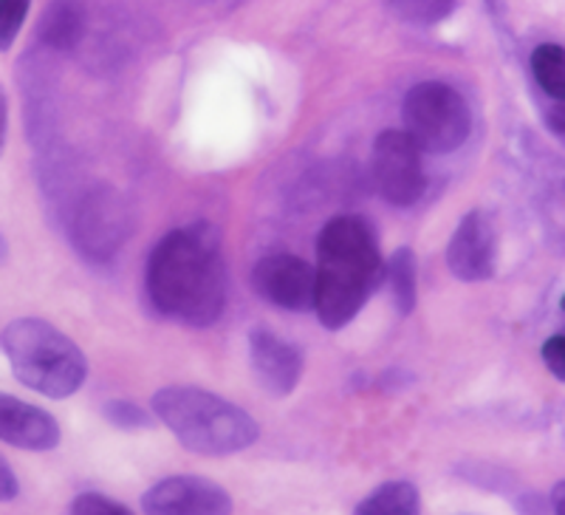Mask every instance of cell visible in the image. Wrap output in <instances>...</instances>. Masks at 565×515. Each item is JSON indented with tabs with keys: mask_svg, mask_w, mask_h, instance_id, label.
Listing matches in <instances>:
<instances>
[{
	"mask_svg": "<svg viewBox=\"0 0 565 515\" xmlns=\"http://www.w3.org/2000/svg\"><path fill=\"white\" fill-rule=\"evenodd\" d=\"M148 515H230L232 498L204 476H173L150 487L141 498Z\"/></svg>",
	"mask_w": 565,
	"mask_h": 515,
	"instance_id": "9",
	"label": "cell"
},
{
	"mask_svg": "<svg viewBox=\"0 0 565 515\" xmlns=\"http://www.w3.org/2000/svg\"><path fill=\"white\" fill-rule=\"evenodd\" d=\"M552 509L554 515H565V482H559L552 493Z\"/></svg>",
	"mask_w": 565,
	"mask_h": 515,
	"instance_id": "24",
	"label": "cell"
},
{
	"mask_svg": "<svg viewBox=\"0 0 565 515\" xmlns=\"http://www.w3.org/2000/svg\"><path fill=\"white\" fill-rule=\"evenodd\" d=\"M105 417L122 428H148L150 425L148 413L141 411L139 406H134V402H108V406H105Z\"/></svg>",
	"mask_w": 565,
	"mask_h": 515,
	"instance_id": "20",
	"label": "cell"
},
{
	"mask_svg": "<svg viewBox=\"0 0 565 515\" xmlns=\"http://www.w3.org/2000/svg\"><path fill=\"white\" fill-rule=\"evenodd\" d=\"M0 343H3L14 377L52 400H65L71 393H77L88 377V362L77 343L54 329L52 323L38 320V317L14 320L3 329Z\"/></svg>",
	"mask_w": 565,
	"mask_h": 515,
	"instance_id": "4",
	"label": "cell"
},
{
	"mask_svg": "<svg viewBox=\"0 0 565 515\" xmlns=\"http://www.w3.org/2000/svg\"><path fill=\"white\" fill-rule=\"evenodd\" d=\"M543 362L559 382H565V335H554L543 343Z\"/></svg>",
	"mask_w": 565,
	"mask_h": 515,
	"instance_id": "21",
	"label": "cell"
},
{
	"mask_svg": "<svg viewBox=\"0 0 565 515\" xmlns=\"http://www.w3.org/2000/svg\"><path fill=\"white\" fill-rule=\"evenodd\" d=\"M532 74L548 97L565 103V49L554 43L537 45L532 52Z\"/></svg>",
	"mask_w": 565,
	"mask_h": 515,
	"instance_id": "15",
	"label": "cell"
},
{
	"mask_svg": "<svg viewBox=\"0 0 565 515\" xmlns=\"http://www.w3.org/2000/svg\"><path fill=\"white\" fill-rule=\"evenodd\" d=\"M563 312H565V295H563Z\"/></svg>",
	"mask_w": 565,
	"mask_h": 515,
	"instance_id": "25",
	"label": "cell"
},
{
	"mask_svg": "<svg viewBox=\"0 0 565 515\" xmlns=\"http://www.w3.org/2000/svg\"><path fill=\"white\" fill-rule=\"evenodd\" d=\"M83 27L85 18L79 12V7L63 0V3H54L43 18V27H40V34L49 45L54 49H71V45L77 43L83 38Z\"/></svg>",
	"mask_w": 565,
	"mask_h": 515,
	"instance_id": "14",
	"label": "cell"
},
{
	"mask_svg": "<svg viewBox=\"0 0 565 515\" xmlns=\"http://www.w3.org/2000/svg\"><path fill=\"white\" fill-rule=\"evenodd\" d=\"M494 261H498V235L492 221L481 210L463 216L447 246V266L452 275L467 284H478L494 275Z\"/></svg>",
	"mask_w": 565,
	"mask_h": 515,
	"instance_id": "10",
	"label": "cell"
},
{
	"mask_svg": "<svg viewBox=\"0 0 565 515\" xmlns=\"http://www.w3.org/2000/svg\"><path fill=\"white\" fill-rule=\"evenodd\" d=\"M373 181L382 199L393 207H411L424 196L422 150L405 130H385L371 156Z\"/></svg>",
	"mask_w": 565,
	"mask_h": 515,
	"instance_id": "6",
	"label": "cell"
},
{
	"mask_svg": "<svg viewBox=\"0 0 565 515\" xmlns=\"http://www.w3.org/2000/svg\"><path fill=\"white\" fill-rule=\"evenodd\" d=\"M391 286H393V301H396V309L402 315H411L413 306H416L418 297V284H416V258L413 252L398 250L391 258Z\"/></svg>",
	"mask_w": 565,
	"mask_h": 515,
	"instance_id": "16",
	"label": "cell"
},
{
	"mask_svg": "<svg viewBox=\"0 0 565 515\" xmlns=\"http://www.w3.org/2000/svg\"><path fill=\"white\" fill-rule=\"evenodd\" d=\"M252 371L271 397H289L302 374V355L291 343L280 340L275 332L255 329L249 335Z\"/></svg>",
	"mask_w": 565,
	"mask_h": 515,
	"instance_id": "11",
	"label": "cell"
},
{
	"mask_svg": "<svg viewBox=\"0 0 565 515\" xmlns=\"http://www.w3.org/2000/svg\"><path fill=\"white\" fill-rule=\"evenodd\" d=\"M252 284L257 295L275 303L277 309L306 312L315 306V270L289 252L260 258L252 272Z\"/></svg>",
	"mask_w": 565,
	"mask_h": 515,
	"instance_id": "8",
	"label": "cell"
},
{
	"mask_svg": "<svg viewBox=\"0 0 565 515\" xmlns=\"http://www.w3.org/2000/svg\"><path fill=\"white\" fill-rule=\"evenodd\" d=\"M402 116L405 134L427 154H452L467 143L472 130L467 99L444 83H418L411 88Z\"/></svg>",
	"mask_w": 565,
	"mask_h": 515,
	"instance_id": "5",
	"label": "cell"
},
{
	"mask_svg": "<svg viewBox=\"0 0 565 515\" xmlns=\"http://www.w3.org/2000/svg\"><path fill=\"white\" fill-rule=\"evenodd\" d=\"M71 515H134V513L108 496H99V493H83V496L74 502V507H71Z\"/></svg>",
	"mask_w": 565,
	"mask_h": 515,
	"instance_id": "19",
	"label": "cell"
},
{
	"mask_svg": "<svg viewBox=\"0 0 565 515\" xmlns=\"http://www.w3.org/2000/svg\"><path fill=\"white\" fill-rule=\"evenodd\" d=\"M391 12L413 27H436L456 9V0H391Z\"/></svg>",
	"mask_w": 565,
	"mask_h": 515,
	"instance_id": "17",
	"label": "cell"
},
{
	"mask_svg": "<svg viewBox=\"0 0 565 515\" xmlns=\"http://www.w3.org/2000/svg\"><path fill=\"white\" fill-rule=\"evenodd\" d=\"M148 292L170 320L195 329L218 320L226 303L218 230L199 221L164 235L150 255Z\"/></svg>",
	"mask_w": 565,
	"mask_h": 515,
	"instance_id": "1",
	"label": "cell"
},
{
	"mask_svg": "<svg viewBox=\"0 0 565 515\" xmlns=\"http://www.w3.org/2000/svg\"><path fill=\"white\" fill-rule=\"evenodd\" d=\"M546 123H548V130H552L559 143L565 145V103H557L552 111H548Z\"/></svg>",
	"mask_w": 565,
	"mask_h": 515,
	"instance_id": "23",
	"label": "cell"
},
{
	"mask_svg": "<svg viewBox=\"0 0 565 515\" xmlns=\"http://www.w3.org/2000/svg\"><path fill=\"white\" fill-rule=\"evenodd\" d=\"M0 439L20 451H52L60 444V425L43 408L0 393Z\"/></svg>",
	"mask_w": 565,
	"mask_h": 515,
	"instance_id": "12",
	"label": "cell"
},
{
	"mask_svg": "<svg viewBox=\"0 0 565 515\" xmlns=\"http://www.w3.org/2000/svg\"><path fill=\"white\" fill-rule=\"evenodd\" d=\"M32 0H0V52H9L20 27L29 14Z\"/></svg>",
	"mask_w": 565,
	"mask_h": 515,
	"instance_id": "18",
	"label": "cell"
},
{
	"mask_svg": "<svg viewBox=\"0 0 565 515\" xmlns=\"http://www.w3.org/2000/svg\"><path fill=\"white\" fill-rule=\"evenodd\" d=\"M18 496V476L7 464V459L0 456V502H12Z\"/></svg>",
	"mask_w": 565,
	"mask_h": 515,
	"instance_id": "22",
	"label": "cell"
},
{
	"mask_svg": "<svg viewBox=\"0 0 565 515\" xmlns=\"http://www.w3.org/2000/svg\"><path fill=\"white\" fill-rule=\"evenodd\" d=\"M125 235H128V210L122 199L108 187L90 190L79 201L77 216H74V241L79 252L94 261H103L119 250Z\"/></svg>",
	"mask_w": 565,
	"mask_h": 515,
	"instance_id": "7",
	"label": "cell"
},
{
	"mask_svg": "<svg viewBox=\"0 0 565 515\" xmlns=\"http://www.w3.org/2000/svg\"><path fill=\"white\" fill-rule=\"evenodd\" d=\"M382 275L380 244L362 219L328 221L317 241L315 309L326 329H342L360 315Z\"/></svg>",
	"mask_w": 565,
	"mask_h": 515,
	"instance_id": "2",
	"label": "cell"
},
{
	"mask_svg": "<svg viewBox=\"0 0 565 515\" xmlns=\"http://www.w3.org/2000/svg\"><path fill=\"white\" fill-rule=\"evenodd\" d=\"M422 498L411 482H387L376 487L353 515H418Z\"/></svg>",
	"mask_w": 565,
	"mask_h": 515,
	"instance_id": "13",
	"label": "cell"
},
{
	"mask_svg": "<svg viewBox=\"0 0 565 515\" xmlns=\"http://www.w3.org/2000/svg\"><path fill=\"white\" fill-rule=\"evenodd\" d=\"M153 413L186 451L204 456H230L246 451L257 439V422L244 408L232 406L204 388H161L153 397Z\"/></svg>",
	"mask_w": 565,
	"mask_h": 515,
	"instance_id": "3",
	"label": "cell"
}]
</instances>
